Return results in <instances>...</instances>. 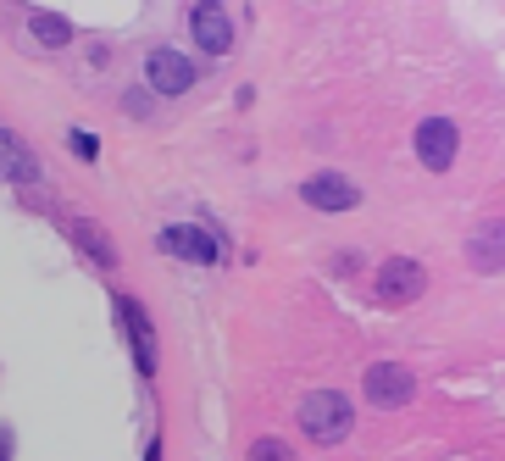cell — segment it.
I'll list each match as a JSON object with an SVG mask.
<instances>
[{
	"label": "cell",
	"instance_id": "cell-1",
	"mask_svg": "<svg viewBox=\"0 0 505 461\" xmlns=\"http://www.w3.org/2000/svg\"><path fill=\"white\" fill-rule=\"evenodd\" d=\"M300 428H306L311 445H344L350 428H355V412H350V401L339 389H317V394L300 401Z\"/></svg>",
	"mask_w": 505,
	"mask_h": 461
},
{
	"label": "cell",
	"instance_id": "cell-2",
	"mask_svg": "<svg viewBox=\"0 0 505 461\" xmlns=\"http://www.w3.org/2000/svg\"><path fill=\"white\" fill-rule=\"evenodd\" d=\"M416 394V378H411V367H400V361H378V367H367V401L378 406V412H395V406H405Z\"/></svg>",
	"mask_w": 505,
	"mask_h": 461
},
{
	"label": "cell",
	"instance_id": "cell-3",
	"mask_svg": "<svg viewBox=\"0 0 505 461\" xmlns=\"http://www.w3.org/2000/svg\"><path fill=\"white\" fill-rule=\"evenodd\" d=\"M144 79H151V89L156 95H184L189 84H195V61L184 56V50H151L144 56Z\"/></svg>",
	"mask_w": 505,
	"mask_h": 461
},
{
	"label": "cell",
	"instance_id": "cell-4",
	"mask_svg": "<svg viewBox=\"0 0 505 461\" xmlns=\"http://www.w3.org/2000/svg\"><path fill=\"white\" fill-rule=\"evenodd\" d=\"M422 289H427V273L416 267V261L389 256L384 267H378V300H384V306H405V300H416Z\"/></svg>",
	"mask_w": 505,
	"mask_h": 461
},
{
	"label": "cell",
	"instance_id": "cell-5",
	"mask_svg": "<svg viewBox=\"0 0 505 461\" xmlns=\"http://www.w3.org/2000/svg\"><path fill=\"white\" fill-rule=\"evenodd\" d=\"M167 256H178V261H195V267H211L216 256H223V245H216L205 228H189V223H173V228H162V239H156Z\"/></svg>",
	"mask_w": 505,
	"mask_h": 461
},
{
	"label": "cell",
	"instance_id": "cell-6",
	"mask_svg": "<svg viewBox=\"0 0 505 461\" xmlns=\"http://www.w3.org/2000/svg\"><path fill=\"white\" fill-rule=\"evenodd\" d=\"M189 28H195V45L211 50V56H228L234 50V23H228V12L216 6V0H200V6L189 12Z\"/></svg>",
	"mask_w": 505,
	"mask_h": 461
},
{
	"label": "cell",
	"instance_id": "cell-7",
	"mask_svg": "<svg viewBox=\"0 0 505 461\" xmlns=\"http://www.w3.org/2000/svg\"><path fill=\"white\" fill-rule=\"evenodd\" d=\"M300 201H311L317 212H350V206L361 201V189H355L344 173H317V178L300 183Z\"/></svg>",
	"mask_w": 505,
	"mask_h": 461
},
{
	"label": "cell",
	"instance_id": "cell-8",
	"mask_svg": "<svg viewBox=\"0 0 505 461\" xmlns=\"http://www.w3.org/2000/svg\"><path fill=\"white\" fill-rule=\"evenodd\" d=\"M416 156H422V167L445 173V167L456 162V122H445V117H427V122L416 128Z\"/></svg>",
	"mask_w": 505,
	"mask_h": 461
},
{
	"label": "cell",
	"instance_id": "cell-9",
	"mask_svg": "<svg viewBox=\"0 0 505 461\" xmlns=\"http://www.w3.org/2000/svg\"><path fill=\"white\" fill-rule=\"evenodd\" d=\"M467 261L478 273H505V223H478L472 239H467Z\"/></svg>",
	"mask_w": 505,
	"mask_h": 461
},
{
	"label": "cell",
	"instance_id": "cell-10",
	"mask_svg": "<svg viewBox=\"0 0 505 461\" xmlns=\"http://www.w3.org/2000/svg\"><path fill=\"white\" fill-rule=\"evenodd\" d=\"M0 173H6L12 183H23V189H45L39 162L28 156V145H23L17 134H6V128H0Z\"/></svg>",
	"mask_w": 505,
	"mask_h": 461
},
{
	"label": "cell",
	"instance_id": "cell-11",
	"mask_svg": "<svg viewBox=\"0 0 505 461\" xmlns=\"http://www.w3.org/2000/svg\"><path fill=\"white\" fill-rule=\"evenodd\" d=\"M117 317L128 322V340H133V356H139V372L151 378L156 372V328H151V317H144L133 300H117Z\"/></svg>",
	"mask_w": 505,
	"mask_h": 461
},
{
	"label": "cell",
	"instance_id": "cell-12",
	"mask_svg": "<svg viewBox=\"0 0 505 461\" xmlns=\"http://www.w3.org/2000/svg\"><path fill=\"white\" fill-rule=\"evenodd\" d=\"M72 245H79L89 261H95V267H117V250H111V239H106V228L100 223H89V217H79V223H72Z\"/></svg>",
	"mask_w": 505,
	"mask_h": 461
},
{
	"label": "cell",
	"instance_id": "cell-13",
	"mask_svg": "<svg viewBox=\"0 0 505 461\" xmlns=\"http://www.w3.org/2000/svg\"><path fill=\"white\" fill-rule=\"evenodd\" d=\"M28 28H34V39H39L45 50H67V45H72V23H67L61 12H28Z\"/></svg>",
	"mask_w": 505,
	"mask_h": 461
},
{
	"label": "cell",
	"instance_id": "cell-14",
	"mask_svg": "<svg viewBox=\"0 0 505 461\" xmlns=\"http://www.w3.org/2000/svg\"><path fill=\"white\" fill-rule=\"evenodd\" d=\"M250 461H295V450H289L283 439H256L250 445Z\"/></svg>",
	"mask_w": 505,
	"mask_h": 461
},
{
	"label": "cell",
	"instance_id": "cell-15",
	"mask_svg": "<svg viewBox=\"0 0 505 461\" xmlns=\"http://www.w3.org/2000/svg\"><path fill=\"white\" fill-rule=\"evenodd\" d=\"M67 145H72V151H79L84 162H95V151H100V145H95V134H72Z\"/></svg>",
	"mask_w": 505,
	"mask_h": 461
},
{
	"label": "cell",
	"instance_id": "cell-16",
	"mask_svg": "<svg viewBox=\"0 0 505 461\" xmlns=\"http://www.w3.org/2000/svg\"><path fill=\"white\" fill-rule=\"evenodd\" d=\"M122 106H128V111H133V117H144V111H151V95H139V89H133V95H128V100H122Z\"/></svg>",
	"mask_w": 505,
	"mask_h": 461
},
{
	"label": "cell",
	"instance_id": "cell-17",
	"mask_svg": "<svg viewBox=\"0 0 505 461\" xmlns=\"http://www.w3.org/2000/svg\"><path fill=\"white\" fill-rule=\"evenodd\" d=\"M144 461H162V445L156 439H151V450H144Z\"/></svg>",
	"mask_w": 505,
	"mask_h": 461
}]
</instances>
